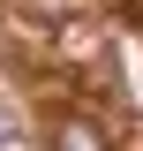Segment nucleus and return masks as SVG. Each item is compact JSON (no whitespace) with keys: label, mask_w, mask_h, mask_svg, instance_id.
<instances>
[{"label":"nucleus","mask_w":143,"mask_h":151,"mask_svg":"<svg viewBox=\"0 0 143 151\" xmlns=\"http://www.w3.org/2000/svg\"><path fill=\"white\" fill-rule=\"evenodd\" d=\"M53 151H113V144L90 129V121H75V113H68V121H53Z\"/></svg>","instance_id":"f257e3e1"},{"label":"nucleus","mask_w":143,"mask_h":151,"mask_svg":"<svg viewBox=\"0 0 143 151\" xmlns=\"http://www.w3.org/2000/svg\"><path fill=\"white\" fill-rule=\"evenodd\" d=\"M0 151H15V129H8V121H0Z\"/></svg>","instance_id":"f03ea898"}]
</instances>
